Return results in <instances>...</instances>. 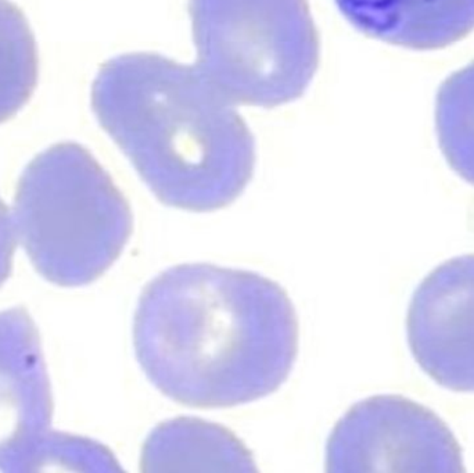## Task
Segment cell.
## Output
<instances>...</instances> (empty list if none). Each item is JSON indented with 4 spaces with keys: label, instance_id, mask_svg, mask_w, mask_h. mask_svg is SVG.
<instances>
[{
    "label": "cell",
    "instance_id": "3",
    "mask_svg": "<svg viewBox=\"0 0 474 473\" xmlns=\"http://www.w3.org/2000/svg\"><path fill=\"white\" fill-rule=\"evenodd\" d=\"M13 218L38 272L67 288L103 275L133 228L124 194L77 143L52 146L30 163L17 187Z\"/></svg>",
    "mask_w": 474,
    "mask_h": 473
},
{
    "label": "cell",
    "instance_id": "2",
    "mask_svg": "<svg viewBox=\"0 0 474 473\" xmlns=\"http://www.w3.org/2000/svg\"><path fill=\"white\" fill-rule=\"evenodd\" d=\"M92 107L167 205L196 212L226 207L253 176L250 129L196 67L155 53L111 59L95 80Z\"/></svg>",
    "mask_w": 474,
    "mask_h": 473
},
{
    "label": "cell",
    "instance_id": "8",
    "mask_svg": "<svg viewBox=\"0 0 474 473\" xmlns=\"http://www.w3.org/2000/svg\"><path fill=\"white\" fill-rule=\"evenodd\" d=\"M359 33L412 50L446 48L474 30V0H334Z\"/></svg>",
    "mask_w": 474,
    "mask_h": 473
},
{
    "label": "cell",
    "instance_id": "12",
    "mask_svg": "<svg viewBox=\"0 0 474 473\" xmlns=\"http://www.w3.org/2000/svg\"><path fill=\"white\" fill-rule=\"evenodd\" d=\"M120 470L114 455L103 445L82 437L49 432L23 465L21 470L42 469Z\"/></svg>",
    "mask_w": 474,
    "mask_h": 473
},
{
    "label": "cell",
    "instance_id": "11",
    "mask_svg": "<svg viewBox=\"0 0 474 473\" xmlns=\"http://www.w3.org/2000/svg\"><path fill=\"white\" fill-rule=\"evenodd\" d=\"M435 129L451 168L474 185V62L453 73L439 86Z\"/></svg>",
    "mask_w": 474,
    "mask_h": 473
},
{
    "label": "cell",
    "instance_id": "7",
    "mask_svg": "<svg viewBox=\"0 0 474 473\" xmlns=\"http://www.w3.org/2000/svg\"><path fill=\"white\" fill-rule=\"evenodd\" d=\"M53 402L41 339L28 313H0V469L21 470L50 432Z\"/></svg>",
    "mask_w": 474,
    "mask_h": 473
},
{
    "label": "cell",
    "instance_id": "9",
    "mask_svg": "<svg viewBox=\"0 0 474 473\" xmlns=\"http://www.w3.org/2000/svg\"><path fill=\"white\" fill-rule=\"evenodd\" d=\"M144 472H256L249 449L225 427L197 418L157 426L142 452Z\"/></svg>",
    "mask_w": 474,
    "mask_h": 473
},
{
    "label": "cell",
    "instance_id": "13",
    "mask_svg": "<svg viewBox=\"0 0 474 473\" xmlns=\"http://www.w3.org/2000/svg\"><path fill=\"white\" fill-rule=\"evenodd\" d=\"M6 204L0 198V285L10 275L17 233Z\"/></svg>",
    "mask_w": 474,
    "mask_h": 473
},
{
    "label": "cell",
    "instance_id": "6",
    "mask_svg": "<svg viewBox=\"0 0 474 473\" xmlns=\"http://www.w3.org/2000/svg\"><path fill=\"white\" fill-rule=\"evenodd\" d=\"M406 329L412 355L434 382L474 393V254L452 259L423 279Z\"/></svg>",
    "mask_w": 474,
    "mask_h": 473
},
{
    "label": "cell",
    "instance_id": "1",
    "mask_svg": "<svg viewBox=\"0 0 474 473\" xmlns=\"http://www.w3.org/2000/svg\"><path fill=\"white\" fill-rule=\"evenodd\" d=\"M133 343L143 372L162 394L196 408H222L257 401L286 382L298 324L274 281L183 264L143 290Z\"/></svg>",
    "mask_w": 474,
    "mask_h": 473
},
{
    "label": "cell",
    "instance_id": "5",
    "mask_svg": "<svg viewBox=\"0 0 474 473\" xmlns=\"http://www.w3.org/2000/svg\"><path fill=\"white\" fill-rule=\"evenodd\" d=\"M329 472H463L460 447L430 409L399 396L354 405L326 447Z\"/></svg>",
    "mask_w": 474,
    "mask_h": 473
},
{
    "label": "cell",
    "instance_id": "4",
    "mask_svg": "<svg viewBox=\"0 0 474 473\" xmlns=\"http://www.w3.org/2000/svg\"><path fill=\"white\" fill-rule=\"evenodd\" d=\"M197 68L233 104L304 95L319 64L307 0H190Z\"/></svg>",
    "mask_w": 474,
    "mask_h": 473
},
{
    "label": "cell",
    "instance_id": "10",
    "mask_svg": "<svg viewBox=\"0 0 474 473\" xmlns=\"http://www.w3.org/2000/svg\"><path fill=\"white\" fill-rule=\"evenodd\" d=\"M38 81L37 44L23 12L0 0V124L30 100Z\"/></svg>",
    "mask_w": 474,
    "mask_h": 473
}]
</instances>
